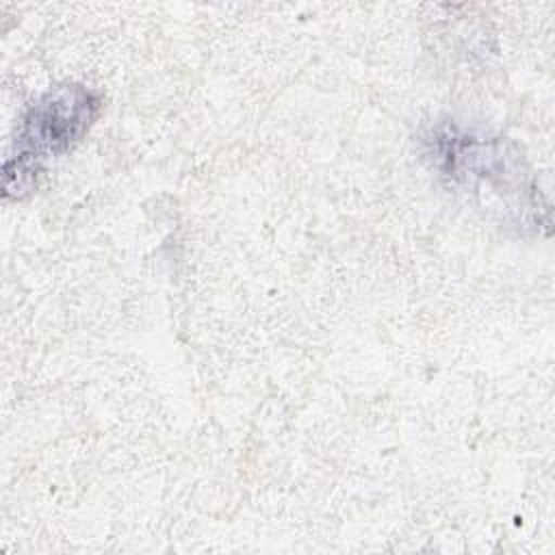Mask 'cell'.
Instances as JSON below:
<instances>
[{
    "instance_id": "1",
    "label": "cell",
    "mask_w": 555,
    "mask_h": 555,
    "mask_svg": "<svg viewBox=\"0 0 555 555\" xmlns=\"http://www.w3.org/2000/svg\"><path fill=\"white\" fill-rule=\"evenodd\" d=\"M423 143L434 169L453 186L479 197L483 206H492L520 228H535L542 221L548 225V206L520 152L505 139L438 121Z\"/></svg>"
},
{
    "instance_id": "2",
    "label": "cell",
    "mask_w": 555,
    "mask_h": 555,
    "mask_svg": "<svg viewBox=\"0 0 555 555\" xmlns=\"http://www.w3.org/2000/svg\"><path fill=\"white\" fill-rule=\"evenodd\" d=\"M100 95L85 85L65 82L46 91L24 115L17 152L4 165V195L30 191L48 158L69 152L93 126Z\"/></svg>"
}]
</instances>
